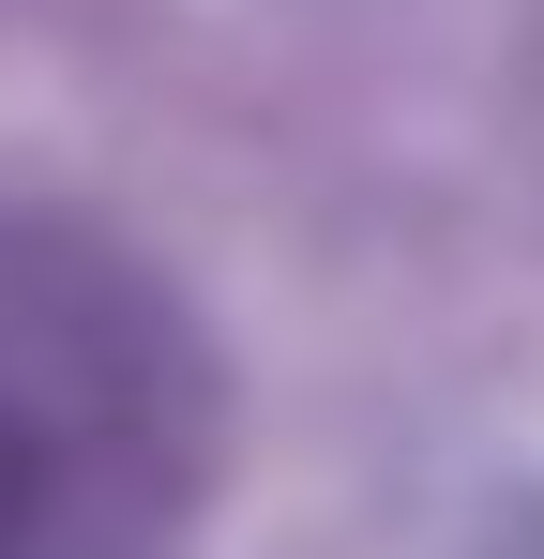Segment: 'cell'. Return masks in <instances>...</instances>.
Listing matches in <instances>:
<instances>
[{
  "mask_svg": "<svg viewBox=\"0 0 544 559\" xmlns=\"http://www.w3.org/2000/svg\"><path fill=\"white\" fill-rule=\"evenodd\" d=\"M212 484V348L91 227L0 212V559H152Z\"/></svg>",
  "mask_w": 544,
  "mask_h": 559,
  "instance_id": "obj_1",
  "label": "cell"
}]
</instances>
